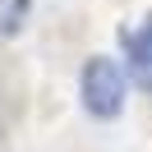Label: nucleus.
<instances>
[{"label":"nucleus","instance_id":"2","mask_svg":"<svg viewBox=\"0 0 152 152\" xmlns=\"http://www.w3.org/2000/svg\"><path fill=\"white\" fill-rule=\"evenodd\" d=\"M120 46H124V65H129V78L152 92V14L138 23V28H124L120 32Z\"/></svg>","mask_w":152,"mask_h":152},{"label":"nucleus","instance_id":"3","mask_svg":"<svg viewBox=\"0 0 152 152\" xmlns=\"http://www.w3.org/2000/svg\"><path fill=\"white\" fill-rule=\"evenodd\" d=\"M28 10H32V0H0V32L14 37V32L28 23Z\"/></svg>","mask_w":152,"mask_h":152},{"label":"nucleus","instance_id":"1","mask_svg":"<svg viewBox=\"0 0 152 152\" xmlns=\"http://www.w3.org/2000/svg\"><path fill=\"white\" fill-rule=\"evenodd\" d=\"M78 97L92 120H115L124 106V69L111 56H92L78 74Z\"/></svg>","mask_w":152,"mask_h":152}]
</instances>
